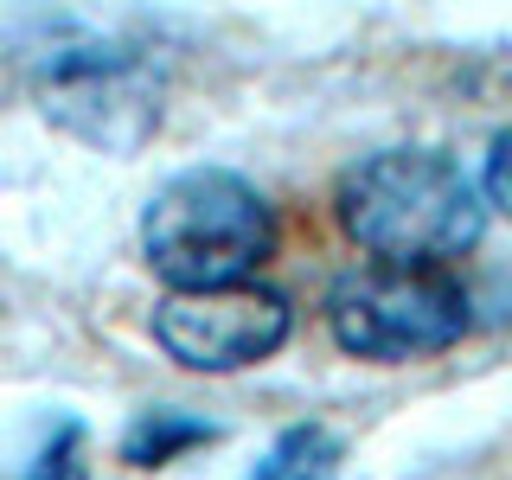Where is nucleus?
<instances>
[{
    "label": "nucleus",
    "instance_id": "1",
    "mask_svg": "<svg viewBox=\"0 0 512 480\" xmlns=\"http://www.w3.org/2000/svg\"><path fill=\"white\" fill-rule=\"evenodd\" d=\"M340 231L378 263H423L442 269L487 231V199L461 173V160L436 148H384L340 173L333 192Z\"/></svg>",
    "mask_w": 512,
    "mask_h": 480
},
{
    "label": "nucleus",
    "instance_id": "2",
    "mask_svg": "<svg viewBox=\"0 0 512 480\" xmlns=\"http://www.w3.org/2000/svg\"><path fill=\"white\" fill-rule=\"evenodd\" d=\"M276 250V205L231 167H186L141 212V256L167 288L244 282Z\"/></svg>",
    "mask_w": 512,
    "mask_h": 480
},
{
    "label": "nucleus",
    "instance_id": "3",
    "mask_svg": "<svg viewBox=\"0 0 512 480\" xmlns=\"http://www.w3.org/2000/svg\"><path fill=\"white\" fill-rule=\"evenodd\" d=\"M468 288L442 269L423 263H378L359 276L333 282L327 295V327L340 352L352 359H378V365H404L448 352L468 333Z\"/></svg>",
    "mask_w": 512,
    "mask_h": 480
},
{
    "label": "nucleus",
    "instance_id": "4",
    "mask_svg": "<svg viewBox=\"0 0 512 480\" xmlns=\"http://www.w3.org/2000/svg\"><path fill=\"white\" fill-rule=\"evenodd\" d=\"M154 346L186 372H244L276 359L295 333V308L269 282H212V288H167L154 301Z\"/></svg>",
    "mask_w": 512,
    "mask_h": 480
},
{
    "label": "nucleus",
    "instance_id": "5",
    "mask_svg": "<svg viewBox=\"0 0 512 480\" xmlns=\"http://www.w3.org/2000/svg\"><path fill=\"white\" fill-rule=\"evenodd\" d=\"M39 109L64 135L90 141L103 154H135L160 122V90L141 77V64L128 52H71L45 71Z\"/></svg>",
    "mask_w": 512,
    "mask_h": 480
},
{
    "label": "nucleus",
    "instance_id": "6",
    "mask_svg": "<svg viewBox=\"0 0 512 480\" xmlns=\"http://www.w3.org/2000/svg\"><path fill=\"white\" fill-rule=\"evenodd\" d=\"M340 461H346V442L327 423H288L263 448L250 480H340Z\"/></svg>",
    "mask_w": 512,
    "mask_h": 480
},
{
    "label": "nucleus",
    "instance_id": "7",
    "mask_svg": "<svg viewBox=\"0 0 512 480\" xmlns=\"http://www.w3.org/2000/svg\"><path fill=\"white\" fill-rule=\"evenodd\" d=\"M205 442H218V423H205V416L141 410L135 423L122 429V461L128 468H167V461H180L186 448H205Z\"/></svg>",
    "mask_w": 512,
    "mask_h": 480
},
{
    "label": "nucleus",
    "instance_id": "8",
    "mask_svg": "<svg viewBox=\"0 0 512 480\" xmlns=\"http://www.w3.org/2000/svg\"><path fill=\"white\" fill-rule=\"evenodd\" d=\"M77 448H84V429H77V423H58V436L39 448V461H32L20 480H90L84 461H77Z\"/></svg>",
    "mask_w": 512,
    "mask_h": 480
},
{
    "label": "nucleus",
    "instance_id": "9",
    "mask_svg": "<svg viewBox=\"0 0 512 480\" xmlns=\"http://www.w3.org/2000/svg\"><path fill=\"white\" fill-rule=\"evenodd\" d=\"M480 199H487L493 212L512 218V128L487 148V167H480Z\"/></svg>",
    "mask_w": 512,
    "mask_h": 480
}]
</instances>
